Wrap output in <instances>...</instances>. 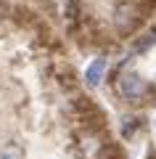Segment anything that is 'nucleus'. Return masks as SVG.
I'll return each instance as SVG.
<instances>
[{
    "label": "nucleus",
    "mask_w": 156,
    "mask_h": 159,
    "mask_svg": "<svg viewBox=\"0 0 156 159\" xmlns=\"http://www.w3.org/2000/svg\"><path fill=\"white\" fill-rule=\"evenodd\" d=\"M117 90H119V96L127 98V101H138V98H143V96H145L148 85H145V80L140 77V74L130 72V74H124V77L119 80Z\"/></svg>",
    "instance_id": "nucleus-1"
},
{
    "label": "nucleus",
    "mask_w": 156,
    "mask_h": 159,
    "mask_svg": "<svg viewBox=\"0 0 156 159\" xmlns=\"http://www.w3.org/2000/svg\"><path fill=\"white\" fill-rule=\"evenodd\" d=\"M103 72H106V58H95V61L87 66V72H85L87 85H90V88H95V85L100 82V77H103Z\"/></svg>",
    "instance_id": "nucleus-2"
},
{
    "label": "nucleus",
    "mask_w": 156,
    "mask_h": 159,
    "mask_svg": "<svg viewBox=\"0 0 156 159\" xmlns=\"http://www.w3.org/2000/svg\"><path fill=\"white\" fill-rule=\"evenodd\" d=\"M0 159H24V151L19 146H13V143H8V146L0 148Z\"/></svg>",
    "instance_id": "nucleus-3"
}]
</instances>
